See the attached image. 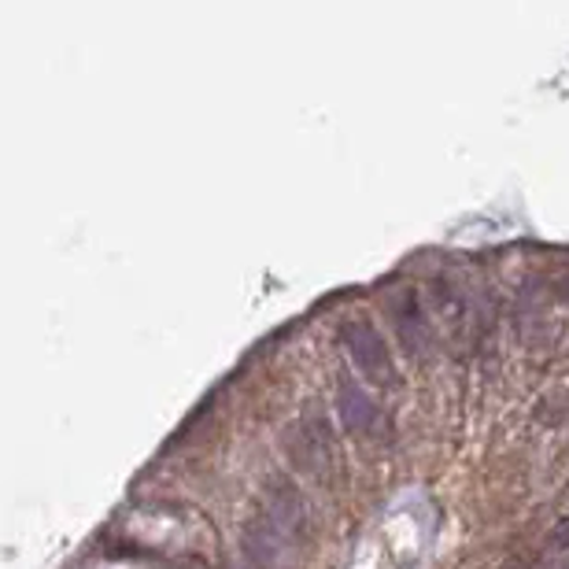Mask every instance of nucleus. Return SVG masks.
I'll use <instances>...</instances> for the list:
<instances>
[{"label":"nucleus","instance_id":"obj_1","mask_svg":"<svg viewBox=\"0 0 569 569\" xmlns=\"http://www.w3.org/2000/svg\"><path fill=\"white\" fill-rule=\"evenodd\" d=\"M300 529V499L293 492H282L277 499L267 503V510L248 525L245 533V555L259 569H277L285 562L288 547Z\"/></svg>","mask_w":569,"mask_h":569},{"label":"nucleus","instance_id":"obj_2","mask_svg":"<svg viewBox=\"0 0 569 569\" xmlns=\"http://www.w3.org/2000/svg\"><path fill=\"white\" fill-rule=\"evenodd\" d=\"M344 348H348V356L362 378H370L374 385H396V367H392L385 337L370 322L344 325Z\"/></svg>","mask_w":569,"mask_h":569},{"label":"nucleus","instance_id":"obj_3","mask_svg":"<svg viewBox=\"0 0 569 569\" xmlns=\"http://www.w3.org/2000/svg\"><path fill=\"white\" fill-rule=\"evenodd\" d=\"M388 314L392 322H396V333L404 337L407 351H415V356H422L429 348V330H425V319H422V307L410 293H396L388 300Z\"/></svg>","mask_w":569,"mask_h":569},{"label":"nucleus","instance_id":"obj_4","mask_svg":"<svg viewBox=\"0 0 569 569\" xmlns=\"http://www.w3.org/2000/svg\"><path fill=\"white\" fill-rule=\"evenodd\" d=\"M337 407H341V418L351 433H367L374 429L378 422V404L367 396V388L356 385V381H344L341 392H337Z\"/></svg>","mask_w":569,"mask_h":569}]
</instances>
